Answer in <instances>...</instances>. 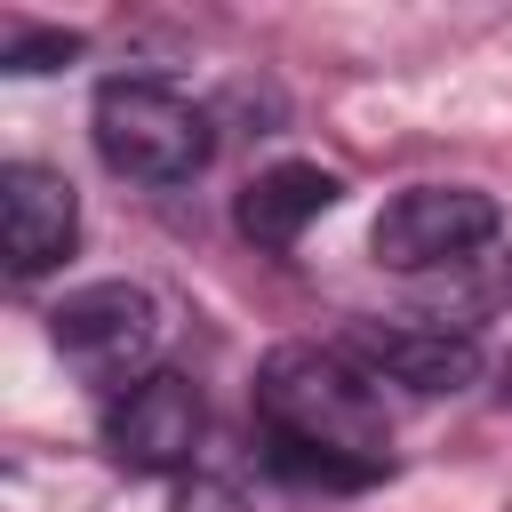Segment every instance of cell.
Wrapping results in <instances>:
<instances>
[{"label":"cell","instance_id":"1","mask_svg":"<svg viewBox=\"0 0 512 512\" xmlns=\"http://www.w3.org/2000/svg\"><path fill=\"white\" fill-rule=\"evenodd\" d=\"M256 416L272 432V472L296 488H368L384 472L376 376L336 344H280L256 368Z\"/></svg>","mask_w":512,"mask_h":512},{"label":"cell","instance_id":"2","mask_svg":"<svg viewBox=\"0 0 512 512\" xmlns=\"http://www.w3.org/2000/svg\"><path fill=\"white\" fill-rule=\"evenodd\" d=\"M88 136H96V160L128 184H192L216 152L208 112L168 80H104Z\"/></svg>","mask_w":512,"mask_h":512},{"label":"cell","instance_id":"3","mask_svg":"<svg viewBox=\"0 0 512 512\" xmlns=\"http://www.w3.org/2000/svg\"><path fill=\"white\" fill-rule=\"evenodd\" d=\"M48 344H56V360H64L80 384H96V392L112 400V392H128L136 376H152L160 304H152V288H136V280H88V288H72V296L48 312Z\"/></svg>","mask_w":512,"mask_h":512},{"label":"cell","instance_id":"4","mask_svg":"<svg viewBox=\"0 0 512 512\" xmlns=\"http://www.w3.org/2000/svg\"><path fill=\"white\" fill-rule=\"evenodd\" d=\"M496 224H504V208L488 192H472V184H408L376 216L368 248H376L384 272H448V264L480 256L496 240Z\"/></svg>","mask_w":512,"mask_h":512},{"label":"cell","instance_id":"5","mask_svg":"<svg viewBox=\"0 0 512 512\" xmlns=\"http://www.w3.org/2000/svg\"><path fill=\"white\" fill-rule=\"evenodd\" d=\"M200 440H208V408L184 368H152L104 400V448L128 472H184L200 456Z\"/></svg>","mask_w":512,"mask_h":512},{"label":"cell","instance_id":"6","mask_svg":"<svg viewBox=\"0 0 512 512\" xmlns=\"http://www.w3.org/2000/svg\"><path fill=\"white\" fill-rule=\"evenodd\" d=\"M336 352L400 392H464L480 376V336L464 320H352Z\"/></svg>","mask_w":512,"mask_h":512},{"label":"cell","instance_id":"7","mask_svg":"<svg viewBox=\"0 0 512 512\" xmlns=\"http://www.w3.org/2000/svg\"><path fill=\"white\" fill-rule=\"evenodd\" d=\"M80 240V192L40 168V160H8L0 168V256L16 280H40L48 264H64Z\"/></svg>","mask_w":512,"mask_h":512},{"label":"cell","instance_id":"8","mask_svg":"<svg viewBox=\"0 0 512 512\" xmlns=\"http://www.w3.org/2000/svg\"><path fill=\"white\" fill-rule=\"evenodd\" d=\"M336 192H344V184H336L328 168H312V160H280V168H264V176L240 192L232 224H240V240H256L264 256H288V248L304 240V224L336 208Z\"/></svg>","mask_w":512,"mask_h":512},{"label":"cell","instance_id":"9","mask_svg":"<svg viewBox=\"0 0 512 512\" xmlns=\"http://www.w3.org/2000/svg\"><path fill=\"white\" fill-rule=\"evenodd\" d=\"M80 56V32H16L8 40V72H56V64H72Z\"/></svg>","mask_w":512,"mask_h":512},{"label":"cell","instance_id":"10","mask_svg":"<svg viewBox=\"0 0 512 512\" xmlns=\"http://www.w3.org/2000/svg\"><path fill=\"white\" fill-rule=\"evenodd\" d=\"M176 512H240V496H232L224 480H192V488L176 496Z\"/></svg>","mask_w":512,"mask_h":512}]
</instances>
